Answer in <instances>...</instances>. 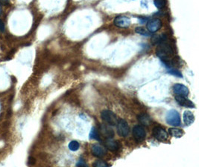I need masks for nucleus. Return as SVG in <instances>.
<instances>
[{
    "label": "nucleus",
    "instance_id": "f257e3e1",
    "mask_svg": "<svg viewBox=\"0 0 199 167\" xmlns=\"http://www.w3.org/2000/svg\"><path fill=\"white\" fill-rule=\"evenodd\" d=\"M174 51L172 46L166 42V40L158 44L156 49V54L161 59L166 67H171L172 57L174 56Z\"/></svg>",
    "mask_w": 199,
    "mask_h": 167
},
{
    "label": "nucleus",
    "instance_id": "f03ea898",
    "mask_svg": "<svg viewBox=\"0 0 199 167\" xmlns=\"http://www.w3.org/2000/svg\"><path fill=\"white\" fill-rule=\"evenodd\" d=\"M166 120L169 125L174 126V127L180 126L181 124L180 114L174 109H172L167 112L166 116Z\"/></svg>",
    "mask_w": 199,
    "mask_h": 167
},
{
    "label": "nucleus",
    "instance_id": "7ed1b4c3",
    "mask_svg": "<svg viewBox=\"0 0 199 167\" xmlns=\"http://www.w3.org/2000/svg\"><path fill=\"white\" fill-rule=\"evenodd\" d=\"M101 117L109 126H116L118 121L117 115L110 110H104L101 113Z\"/></svg>",
    "mask_w": 199,
    "mask_h": 167
},
{
    "label": "nucleus",
    "instance_id": "20e7f679",
    "mask_svg": "<svg viewBox=\"0 0 199 167\" xmlns=\"http://www.w3.org/2000/svg\"><path fill=\"white\" fill-rule=\"evenodd\" d=\"M117 129L118 135L123 138L127 137L130 132V127L128 126V123L124 119H118L117 123Z\"/></svg>",
    "mask_w": 199,
    "mask_h": 167
},
{
    "label": "nucleus",
    "instance_id": "39448f33",
    "mask_svg": "<svg viewBox=\"0 0 199 167\" xmlns=\"http://www.w3.org/2000/svg\"><path fill=\"white\" fill-rule=\"evenodd\" d=\"M133 137L135 139V141L137 142L140 143L143 142L145 139H146V129L141 125H137V126H134L133 128L132 131Z\"/></svg>",
    "mask_w": 199,
    "mask_h": 167
},
{
    "label": "nucleus",
    "instance_id": "423d86ee",
    "mask_svg": "<svg viewBox=\"0 0 199 167\" xmlns=\"http://www.w3.org/2000/svg\"><path fill=\"white\" fill-rule=\"evenodd\" d=\"M162 21L160 19H158V18H154V19H151L149 22H147V25H146L148 31L151 33V34L157 32L162 28Z\"/></svg>",
    "mask_w": 199,
    "mask_h": 167
},
{
    "label": "nucleus",
    "instance_id": "0eeeda50",
    "mask_svg": "<svg viewBox=\"0 0 199 167\" xmlns=\"http://www.w3.org/2000/svg\"><path fill=\"white\" fill-rule=\"evenodd\" d=\"M153 136L156 140L160 142H163L168 140L169 135L165 129L161 126H155L153 129Z\"/></svg>",
    "mask_w": 199,
    "mask_h": 167
},
{
    "label": "nucleus",
    "instance_id": "6e6552de",
    "mask_svg": "<svg viewBox=\"0 0 199 167\" xmlns=\"http://www.w3.org/2000/svg\"><path fill=\"white\" fill-rule=\"evenodd\" d=\"M114 23L119 28H127L131 25V19L126 16H118L114 19Z\"/></svg>",
    "mask_w": 199,
    "mask_h": 167
},
{
    "label": "nucleus",
    "instance_id": "1a4fd4ad",
    "mask_svg": "<svg viewBox=\"0 0 199 167\" xmlns=\"http://www.w3.org/2000/svg\"><path fill=\"white\" fill-rule=\"evenodd\" d=\"M176 102L178 103L180 106H183L185 108H195V105L190 100L187 98V97H183V96L180 95H176L174 97Z\"/></svg>",
    "mask_w": 199,
    "mask_h": 167
},
{
    "label": "nucleus",
    "instance_id": "9d476101",
    "mask_svg": "<svg viewBox=\"0 0 199 167\" xmlns=\"http://www.w3.org/2000/svg\"><path fill=\"white\" fill-rule=\"evenodd\" d=\"M172 89L174 94H176L177 95L183 96V97H187L189 93V88H188L186 85L180 83L174 84V85H173Z\"/></svg>",
    "mask_w": 199,
    "mask_h": 167
},
{
    "label": "nucleus",
    "instance_id": "9b49d317",
    "mask_svg": "<svg viewBox=\"0 0 199 167\" xmlns=\"http://www.w3.org/2000/svg\"><path fill=\"white\" fill-rule=\"evenodd\" d=\"M92 153L97 157H102L107 154V149L100 144H94L91 148Z\"/></svg>",
    "mask_w": 199,
    "mask_h": 167
},
{
    "label": "nucleus",
    "instance_id": "f8f14e48",
    "mask_svg": "<svg viewBox=\"0 0 199 167\" xmlns=\"http://www.w3.org/2000/svg\"><path fill=\"white\" fill-rule=\"evenodd\" d=\"M105 146L107 149L110 151L115 152L120 149V143L117 141H114L113 138H106V141L105 142Z\"/></svg>",
    "mask_w": 199,
    "mask_h": 167
},
{
    "label": "nucleus",
    "instance_id": "ddd939ff",
    "mask_svg": "<svg viewBox=\"0 0 199 167\" xmlns=\"http://www.w3.org/2000/svg\"><path fill=\"white\" fill-rule=\"evenodd\" d=\"M99 132L102 133V135L105 137L106 138H114V132L111 128H110V126H107L105 124H102L99 126Z\"/></svg>",
    "mask_w": 199,
    "mask_h": 167
},
{
    "label": "nucleus",
    "instance_id": "4468645a",
    "mask_svg": "<svg viewBox=\"0 0 199 167\" xmlns=\"http://www.w3.org/2000/svg\"><path fill=\"white\" fill-rule=\"evenodd\" d=\"M183 122L186 126H190L195 121V116L190 111H185L183 114Z\"/></svg>",
    "mask_w": 199,
    "mask_h": 167
},
{
    "label": "nucleus",
    "instance_id": "2eb2a0df",
    "mask_svg": "<svg viewBox=\"0 0 199 167\" xmlns=\"http://www.w3.org/2000/svg\"><path fill=\"white\" fill-rule=\"evenodd\" d=\"M138 120L142 125L143 126H149L151 122V118L149 117V115L146 114H140V115L138 116Z\"/></svg>",
    "mask_w": 199,
    "mask_h": 167
},
{
    "label": "nucleus",
    "instance_id": "dca6fc26",
    "mask_svg": "<svg viewBox=\"0 0 199 167\" xmlns=\"http://www.w3.org/2000/svg\"><path fill=\"white\" fill-rule=\"evenodd\" d=\"M169 133L172 137H174L175 138H180L183 135L184 132L183 130L177 128H170L169 129Z\"/></svg>",
    "mask_w": 199,
    "mask_h": 167
},
{
    "label": "nucleus",
    "instance_id": "f3484780",
    "mask_svg": "<svg viewBox=\"0 0 199 167\" xmlns=\"http://www.w3.org/2000/svg\"><path fill=\"white\" fill-rule=\"evenodd\" d=\"M167 39L166 36L165 34H161V35H154L152 37L151 42L154 45H158L163 42L166 41Z\"/></svg>",
    "mask_w": 199,
    "mask_h": 167
},
{
    "label": "nucleus",
    "instance_id": "a211bd4d",
    "mask_svg": "<svg viewBox=\"0 0 199 167\" xmlns=\"http://www.w3.org/2000/svg\"><path fill=\"white\" fill-rule=\"evenodd\" d=\"M89 136H90V139L96 140V141H101L100 135H99V132H98V130L96 129V127H92L91 130H90V135H89Z\"/></svg>",
    "mask_w": 199,
    "mask_h": 167
},
{
    "label": "nucleus",
    "instance_id": "6ab92c4d",
    "mask_svg": "<svg viewBox=\"0 0 199 167\" xmlns=\"http://www.w3.org/2000/svg\"><path fill=\"white\" fill-rule=\"evenodd\" d=\"M135 32L140 35L144 36V37H149L151 36V33L148 31V30H146L143 27H137L135 28Z\"/></svg>",
    "mask_w": 199,
    "mask_h": 167
},
{
    "label": "nucleus",
    "instance_id": "aec40b11",
    "mask_svg": "<svg viewBox=\"0 0 199 167\" xmlns=\"http://www.w3.org/2000/svg\"><path fill=\"white\" fill-rule=\"evenodd\" d=\"M68 147H69V150H71V151H72V152H75V151H78V149H79V147H80V144L78 141H72L69 143Z\"/></svg>",
    "mask_w": 199,
    "mask_h": 167
},
{
    "label": "nucleus",
    "instance_id": "412c9836",
    "mask_svg": "<svg viewBox=\"0 0 199 167\" xmlns=\"http://www.w3.org/2000/svg\"><path fill=\"white\" fill-rule=\"evenodd\" d=\"M154 4L157 9H162L166 4V0H154Z\"/></svg>",
    "mask_w": 199,
    "mask_h": 167
},
{
    "label": "nucleus",
    "instance_id": "4be33fe9",
    "mask_svg": "<svg viewBox=\"0 0 199 167\" xmlns=\"http://www.w3.org/2000/svg\"><path fill=\"white\" fill-rule=\"evenodd\" d=\"M168 73L172 75H174V76L177 77H180V78L183 77V74H181V72L179 71L178 70H176V69H169Z\"/></svg>",
    "mask_w": 199,
    "mask_h": 167
},
{
    "label": "nucleus",
    "instance_id": "5701e85b",
    "mask_svg": "<svg viewBox=\"0 0 199 167\" xmlns=\"http://www.w3.org/2000/svg\"><path fill=\"white\" fill-rule=\"evenodd\" d=\"M93 166L96 167H108L109 165L106 163V162L103 161L102 160H98L93 163Z\"/></svg>",
    "mask_w": 199,
    "mask_h": 167
},
{
    "label": "nucleus",
    "instance_id": "b1692460",
    "mask_svg": "<svg viewBox=\"0 0 199 167\" xmlns=\"http://www.w3.org/2000/svg\"><path fill=\"white\" fill-rule=\"evenodd\" d=\"M76 166L87 167V163H86V162L84 161V159L81 158V159H80V160H79V161H78V163H77V164H76Z\"/></svg>",
    "mask_w": 199,
    "mask_h": 167
},
{
    "label": "nucleus",
    "instance_id": "393cba45",
    "mask_svg": "<svg viewBox=\"0 0 199 167\" xmlns=\"http://www.w3.org/2000/svg\"><path fill=\"white\" fill-rule=\"evenodd\" d=\"M139 20H140V23L141 24H145V23H147L148 20H149V18L148 17H139Z\"/></svg>",
    "mask_w": 199,
    "mask_h": 167
},
{
    "label": "nucleus",
    "instance_id": "a878e982",
    "mask_svg": "<svg viewBox=\"0 0 199 167\" xmlns=\"http://www.w3.org/2000/svg\"><path fill=\"white\" fill-rule=\"evenodd\" d=\"M4 29H5V28H4V22H3L2 20L0 19V31H1V32H4Z\"/></svg>",
    "mask_w": 199,
    "mask_h": 167
},
{
    "label": "nucleus",
    "instance_id": "bb28decb",
    "mask_svg": "<svg viewBox=\"0 0 199 167\" xmlns=\"http://www.w3.org/2000/svg\"><path fill=\"white\" fill-rule=\"evenodd\" d=\"M0 4L7 5V4H9V0H0Z\"/></svg>",
    "mask_w": 199,
    "mask_h": 167
},
{
    "label": "nucleus",
    "instance_id": "cd10ccee",
    "mask_svg": "<svg viewBox=\"0 0 199 167\" xmlns=\"http://www.w3.org/2000/svg\"><path fill=\"white\" fill-rule=\"evenodd\" d=\"M1 13V5H0V14Z\"/></svg>",
    "mask_w": 199,
    "mask_h": 167
}]
</instances>
